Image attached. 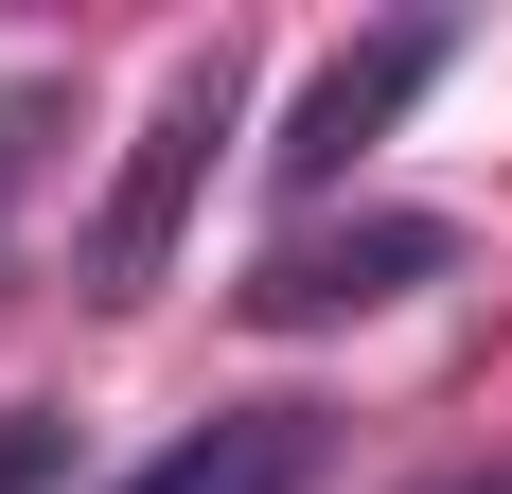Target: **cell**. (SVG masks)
Returning a JSON list of instances; mask_svg holds the SVG:
<instances>
[{"mask_svg": "<svg viewBox=\"0 0 512 494\" xmlns=\"http://www.w3.org/2000/svg\"><path fill=\"white\" fill-rule=\"evenodd\" d=\"M230 106H248V71H230V36L177 71V89L142 106V142H124V195L89 212V300H142L159 265H177V212H195V177H212V142H230Z\"/></svg>", "mask_w": 512, "mask_h": 494, "instance_id": "6da1fadb", "label": "cell"}, {"mask_svg": "<svg viewBox=\"0 0 512 494\" xmlns=\"http://www.w3.org/2000/svg\"><path fill=\"white\" fill-rule=\"evenodd\" d=\"M442 265H460V230H442V212H354V230H283L230 300H248L265 336H318V318H371V300L442 283Z\"/></svg>", "mask_w": 512, "mask_h": 494, "instance_id": "7a4b0ae2", "label": "cell"}, {"mask_svg": "<svg viewBox=\"0 0 512 494\" xmlns=\"http://www.w3.org/2000/svg\"><path fill=\"white\" fill-rule=\"evenodd\" d=\"M424 89H442V18H407V36H354V53H336V71H318L301 106H283L265 177H283V195H336V177H354V159L389 142V124H407Z\"/></svg>", "mask_w": 512, "mask_h": 494, "instance_id": "3957f363", "label": "cell"}, {"mask_svg": "<svg viewBox=\"0 0 512 494\" xmlns=\"http://www.w3.org/2000/svg\"><path fill=\"white\" fill-rule=\"evenodd\" d=\"M124 494H318V406H212V424H177Z\"/></svg>", "mask_w": 512, "mask_h": 494, "instance_id": "277c9868", "label": "cell"}, {"mask_svg": "<svg viewBox=\"0 0 512 494\" xmlns=\"http://www.w3.org/2000/svg\"><path fill=\"white\" fill-rule=\"evenodd\" d=\"M71 477V424H36V406H18V424H0V494H53Z\"/></svg>", "mask_w": 512, "mask_h": 494, "instance_id": "5b68a950", "label": "cell"}, {"mask_svg": "<svg viewBox=\"0 0 512 494\" xmlns=\"http://www.w3.org/2000/svg\"><path fill=\"white\" fill-rule=\"evenodd\" d=\"M53 142V89H0V195H18V159Z\"/></svg>", "mask_w": 512, "mask_h": 494, "instance_id": "8992f818", "label": "cell"}, {"mask_svg": "<svg viewBox=\"0 0 512 494\" xmlns=\"http://www.w3.org/2000/svg\"><path fill=\"white\" fill-rule=\"evenodd\" d=\"M477 494H512V477H477Z\"/></svg>", "mask_w": 512, "mask_h": 494, "instance_id": "52a82bcc", "label": "cell"}]
</instances>
